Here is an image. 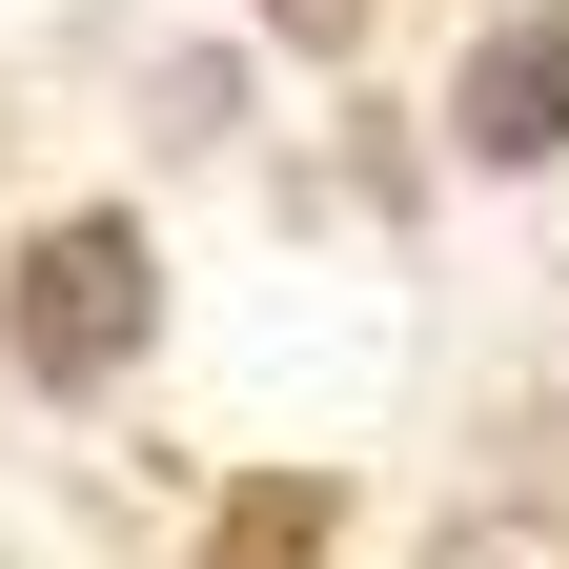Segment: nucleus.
<instances>
[{
	"mask_svg": "<svg viewBox=\"0 0 569 569\" xmlns=\"http://www.w3.org/2000/svg\"><path fill=\"white\" fill-rule=\"evenodd\" d=\"M306 529H326V509L284 488V509H244V529H224V569H306Z\"/></svg>",
	"mask_w": 569,
	"mask_h": 569,
	"instance_id": "nucleus-4",
	"label": "nucleus"
},
{
	"mask_svg": "<svg viewBox=\"0 0 569 569\" xmlns=\"http://www.w3.org/2000/svg\"><path fill=\"white\" fill-rule=\"evenodd\" d=\"M21 367H41V387L142 367V224H41V244H21Z\"/></svg>",
	"mask_w": 569,
	"mask_h": 569,
	"instance_id": "nucleus-1",
	"label": "nucleus"
},
{
	"mask_svg": "<svg viewBox=\"0 0 569 569\" xmlns=\"http://www.w3.org/2000/svg\"><path fill=\"white\" fill-rule=\"evenodd\" d=\"M427 569H569V529H549V509H488V529H448Z\"/></svg>",
	"mask_w": 569,
	"mask_h": 569,
	"instance_id": "nucleus-3",
	"label": "nucleus"
},
{
	"mask_svg": "<svg viewBox=\"0 0 569 569\" xmlns=\"http://www.w3.org/2000/svg\"><path fill=\"white\" fill-rule=\"evenodd\" d=\"M284 21H306V41H346V0H284Z\"/></svg>",
	"mask_w": 569,
	"mask_h": 569,
	"instance_id": "nucleus-5",
	"label": "nucleus"
},
{
	"mask_svg": "<svg viewBox=\"0 0 569 569\" xmlns=\"http://www.w3.org/2000/svg\"><path fill=\"white\" fill-rule=\"evenodd\" d=\"M448 122H468V163H549V142H569V0H549V21H488V41H468Z\"/></svg>",
	"mask_w": 569,
	"mask_h": 569,
	"instance_id": "nucleus-2",
	"label": "nucleus"
}]
</instances>
